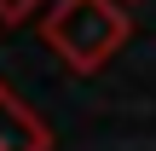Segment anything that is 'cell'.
<instances>
[{
    "mask_svg": "<svg viewBox=\"0 0 156 151\" xmlns=\"http://www.w3.org/2000/svg\"><path fill=\"white\" fill-rule=\"evenodd\" d=\"M0 151H52V128L0 81Z\"/></svg>",
    "mask_w": 156,
    "mask_h": 151,
    "instance_id": "7a4b0ae2",
    "label": "cell"
},
{
    "mask_svg": "<svg viewBox=\"0 0 156 151\" xmlns=\"http://www.w3.org/2000/svg\"><path fill=\"white\" fill-rule=\"evenodd\" d=\"M127 6L122 0H58L41 23V41L75 70V76H98L122 41H127Z\"/></svg>",
    "mask_w": 156,
    "mask_h": 151,
    "instance_id": "6da1fadb",
    "label": "cell"
},
{
    "mask_svg": "<svg viewBox=\"0 0 156 151\" xmlns=\"http://www.w3.org/2000/svg\"><path fill=\"white\" fill-rule=\"evenodd\" d=\"M35 6H41V0H0V17H6V23H23Z\"/></svg>",
    "mask_w": 156,
    "mask_h": 151,
    "instance_id": "3957f363",
    "label": "cell"
},
{
    "mask_svg": "<svg viewBox=\"0 0 156 151\" xmlns=\"http://www.w3.org/2000/svg\"><path fill=\"white\" fill-rule=\"evenodd\" d=\"M122 6H139V0H122Z\"/></svg>",
    "mask_w": 156,
    "mask_h": 151,
    "instance_id": "277c9868",
    "label": "cell"
}]
</instances>
